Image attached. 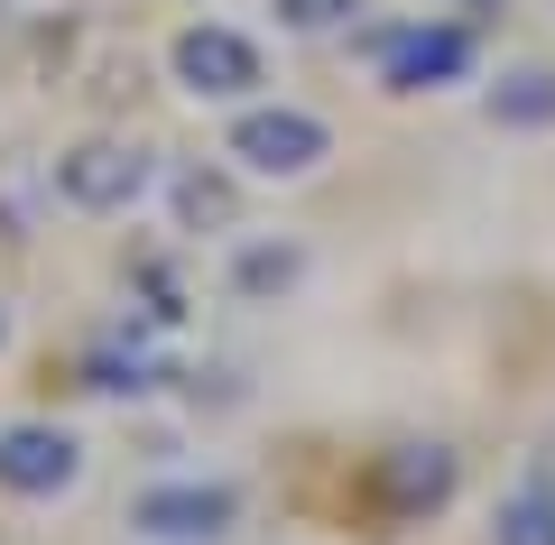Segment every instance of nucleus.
<instances>
[{
  "label": "nucleus",
  "mask_w": 555,
  "mask_h": 545,
  "mask_svg": "<svg viewBox=\"0 0 555 545\" xmlns=\"http://www.w3.org/2000/svg\"><path fill=\"white\" fill-rule=\"evenodd\" d=\"M481 112H491L500 130H546V120H555V65H509Z\"/></svg>",
  "instance_id": "6e6552de"
},
{
  "label": "nucleus",
  "mask_w": 555,
  "mask_h": 545,
  "mask_svg": "<svg viewBox=\"0 0 555 545\" xmlns=\"http://www.w3.org/2000/svg\"><path fill=\"white\" fill-rule=\"evenodd\" d=\"M232 527H241L232 481H158L130 499V536H149V545H222Z\"/></svg>",
  "instance_id": "f257e3e1"
},
{
  "label": "nucleus",
  "mask_w": 555,
  "mask_h": 545,
  "mask_svg": "<svg viewBox=\"0 0 555 545\" xmlns=\"http://www.w3.org/2000/svg\"><path fill=\"white\" fill-rule=\"evenodd\" d=\"M297 277H306V250H297V241H250V250L232 259V287L250 296V306H269V296H287Z\"/></svg>",
  "instance_id": "1a4fd4ad"
},
{
  "label": "nucleus",
  "mask_w": 555,
  "mask_h": 545,
  "mask_svg": "<svg viewBox=\"0 0 555 545\" xmlns=\"http://www.w3.org/2000/svg\"><path fill=\"white\" fill-rule=\"evenodd\" d=\"M389 499L398 508H444L454 499V453L444 444H398L389 453Z\"/></svg>",
  "instance_id": "0eeeda50"
},
{
  "label": "nucleus",
  "mask_w": 555,
  "mask_h": 545,
  "mask_svg": "<svg viewBox=\"0 0 555 545\" xmlns=\"http://www.w3.org/2000/svg\"><path fill=\"white\" fill-rule=\"evenodd\" d=\"M167 65H177V83L195 102H241L259 83V47L241 38V28H214V20H195L177 47H167Z\"/></svg>",
  "instance_id": "39448f33"
},
{
  "label": "nucleus",
  "mask_w": 555,
  "mask_h": 545,
  "mask_svg": "<svg viewBox=\"0 0 555 545\" xmlns=\"http://www.w3.org/2000/svg\"><path fill=\"white\" fill-rule=\"evenodd\" d=\"M352 10H361V0H278V20H287V28H306V38H315V28H343Z\"/></svg>",
  "instance_id": "ddd939ff"
},
{
  "label": "nucleus",
  "mask_w": 555,
  "mask_h": 545,
  "mask_svg": "<svg viewBox=\"0 0 555 545\" xmlns=\"http://www.w3.org/2000/svg\"><path fill=\"white\" fill-rule=\"evenodd\" d=\"M177 213H185V232H222L232 222V176H177Z\"/></svg>",
  "instance_id": "f8f14e48"
},
{
  "label": "nucleus",
  "mask_w": 555,
  "mask_h": 545,
  "mask_svg": "<svg viewBox=\"0 0 555 545\" xmlns=\"http://www.w3.org/2000/svg\"><path fill=\"white\" fill-rule=\"evenodd\" d=\"M158 361H149V351H93V361H83V389H102V398H149L158 389Z\"/></svg>",
  "instance_id": "9b49d317"
},
{
  "label": "nucleus",
  "mask_w": 555,
  "mask_h": 545,
  "mask_svg": "<svg viewBox=\"0 0 555 545\" xmlns=\"http://www.w3.org/2000/svg\"><path fill=\"white\" fill-rule=\"evenodd\" d=\"M83 471V444L65 426H0V490L10 499H56V490H75Z\"/></svg>",
  "instance_id": "423d86ee"
},
{
  "label": "nucleus",
  "mask_w": 555,
  "mask_h": 545,
  "mask_svg": "<svg viewBox=\"0 0 555 545\" xmlns=\"http://www.w3.org/2000/svg\"><path fill=\"white\" fill-rule=\"evenodd\" d=\"M149 148H130V139H83V148L56 157V195L75 204V213H130L139 195H149Z\"/></svg>",
  "instance_id": "7ed1b4c3"
},
{
  "label": "nucleus",
  "mask_w": 555,
  "mask_h": 545,
  "mask_svg": "<svg viewBox=\"0 0 555 545\" xmlns=\"http://www.w3.org/2000/svg\"><path fill=\"white\" fill-rule=\"evenodd\" d=\"M371 56H379V83H389V93H436V83H463V75H473V28H454V20L379 28Z\"/></svg>",
  "instance_id": "f03ea898"
},
{
  "label": "nucleus",
  "mask_w": 555,
  "mask_h": 545,
  "mask_svg": "<svg viewBox=\"0 0 555 545\" xmlns=\"http://www.w3.org/2000/svg\"><path fill=\"white\" fill-rule=\"evenodd\" d=\"M222 148L250 176H315L324 157H334V130H324L315 112H287V102H278V112H241Z\"/></svg>",
  "instance_id": "20e7f679"
},
{
  "label": "nucleus",
  "mask_w": 555,
  "mask_h": 545,
  "mask_svg": "<svg viewBox=\"0 0 555 545\" xmlns=\"http://www.w3.org/2000/svg\"><path fill=\"white\" fill-rule=\"evenodd\" d=\"M491 545H555V490H546V481L509 490L500 518H491Z\"/></svg>",
  "instance_id": "9d476101"
}]
</instances>
